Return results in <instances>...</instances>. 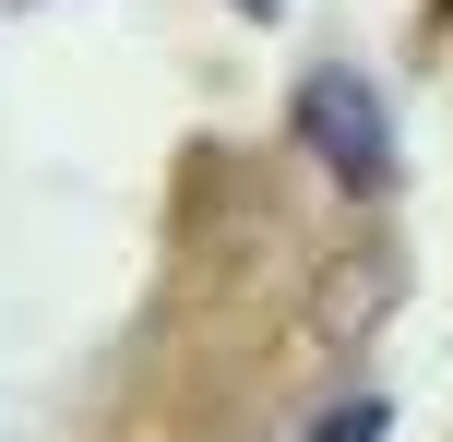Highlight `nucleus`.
<instances>
[{
	"mask_svg": "<svg viewBox=\"0 0 453 442\" xmlns=\"http://www.w3.org/2000/svg\"><path fill=\"white\" fill-rule=\"evenodd\" d=\"M311 442H382V407H370V395H358V407H334V419H322Z\"/></svg>",
	"mask_w": 453,
	"mask_h": 442,
	"instance_id": "2",
	"label": "nucleus"
},
{
	"mask_svg": "<svg viewBox=\"0 0 453 442\" xmlns=\"http://www.w3.org/2000/svg\"><path fill=\"white\" fill-rule=\"evenodd\" d=\"M298 143H311V156L334 167L346 191H382V180H394L382 96H370V72H346V60H322L311 84H298Z\"/></svg>",
	"mask_w": 453,
	"mask_h": 442,
	"instance_id": "1",
	"label": "nucleus"
}]
</instances>
